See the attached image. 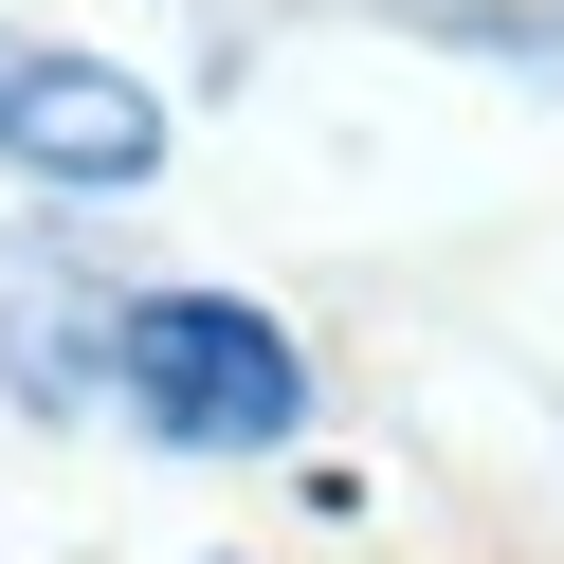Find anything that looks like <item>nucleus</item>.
I'll return each mask as SVG.
<instances>
[{"label": "nucleus", "mask_w": 564, "mask_h": 564, "mask_svg": "<svg viewBox=\"0 0 564 564\" xmlns=\"http://www.w3.org/2000/svg\"><path fill=\"white\" fill-rule=\"evenodd\" d=\"M110 310L128 292H91L55 237H19V256H0V382H19L37 419H91L110 401Z\"/></svg>", "instance_id": "3"}, {"label": "nucleus", "mask_w": 564, "mask_h": 564, "mask_svg": "<svg viewBox=\"0 0 564 564\" xmlns=\"http://www.w3.org/2000/svg\"><path fill=\"white\" fill-rule=\"evenodd\" d=\"M0 164L19 183H74V200L164 183V91L110 74V55H74V37H0Z\"/></svg>", "instance_id": "2"}, {"label": "nucleus", "mask_w": 564, "mask_h": 564, "mask_svg": "<svg viewBox=\"0 0 564 564\" xmlns=\"http://www.w3.org/2000/svg\"><path fill=\"white\" fill-rule=\"evenodd\" d=\"M110 419L164 455H292L310 437V346L256 292H128L110 310Z\"/></svg>", "instance_id": "1"}]
</instances>
